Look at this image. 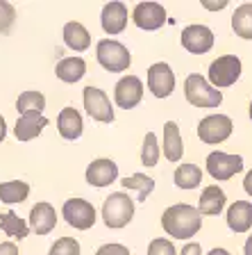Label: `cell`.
Here are the masks:
<instances>
[{
  "label": "cell",
  "mask_w": 252,
  "mask_h": 255,
  "mask_svg": "<svg viewBox=\"0 0 252 255\" xmlns=\"http://www.w3.org/2000/svg\"><path fill=\"white\" fill-rule=\"evenodd\" d=\"M162 228L175 239H191L200 233L202 228V219H200L198 207L189 203H177L164 210L162 214Z\"/></svg>",
  "instance_id": "1"
},
{
  "label": "cell",
  "mask_w": 252,
  "mask_h": 255,
  "mask_svg": "<svg viewBox=\"0 0 252 255\" xmlns=\"http://www.w3.org/2000/svg\"><path fill=\"white\" fill-rule=\"evenodd\" d=\"M95 57H98L100 66L107 69L109 73H123V71L130 69V64H132L130 50L121 41H116V39H102V41H98Z\"/></svg>",
  "instance_id": "2"
},
{
  "label": "cell",
  "mask_w": 252,
  "mask_h": 255,
  "mask_svg": "<svg viewBox=\"0 0 252 255\" xmlns=\"http://www.w3.org/2000/svg\"><path fill=\"white\" fill-rule=\"evenodd\" d=\"M134 217V201L125 191L109 194V198L102 205V221L107 228H125Z\"/></svg>",
  "instance_id": "3"
},
{
  "label": "cell",
  "mask_w": 252,
  "mask_h": 255,
  "mask_svg": "<svg viewBox=\"0 0 252 255\" xmlns=\"http://www.w3.org/2000/svg\"><path fill=\"white\" fill-rule=\"evenodd\" d=\"M184 96L195 107H218L223 103V94L207 82L202 75L191 73L184 82Z\"/></svg>",
  "instance_id": "4"
},
{
  "label": "cell",
  "mask_w": 252,
  "mask_h": 255,
  "mask_svg": "<svg viewBox=\"0 0 252 255\" xmlns=\"http://www.w3.org/2000/svg\"><path fill=\"white\" fill-rule=\"evenodd\" d=\"M207 82H209L214 89H221V87H232L241 78V59L237 55H223V57L214 59L209 64V73H207Z\"/></svg>",
  "instance_id": "5"
},
{
  "label": "cell",
  "mask_w": 252,
  "mask_h": 255,
  "mask_svg": "<svg viewBox=\"0 0 252 255\" xmlns=\"http://www.w3.org/2000/svg\"><path fill=\"white\" fill-rule=\"evenodd\" d=\"M82 101H84V110L89 114L93 121H100V123H111L114 121V105H111L109 96L105 94L102 89L98 87H84L82 91Z\"/></svg>",
  "instance_id": "6"
},
{
  "label": "cell",
  "mask_w": 252,
  "mask_h": 255,
  "mask_svg": "<svg viewBox=\"0 0 252 255\" xmlns=\"http://www.w3.org/2000/svg\"><path fill=\"white\" fill-rule=\"evenodd\" d=\"M232 128H234V123L227 114H209L198 123V137L200 141L216 146V143H223L225 139H230Z\"/></svg>",
  "instance_id": "7"
},
{
  "label": "cell",
  "mask_w": 252,
  "mask_h": 255,
  "mask_svg": "<svg viewBox=\"0 0 252 255\" xmlns=\"http://www.w3.org/2000/svg\"><path fill=\"white\" fill-rule=\"evenodd\" d=\"M62 214L69 226L75 230H89L95 223V207L93 203L84 201V198H69L62 207Z\"/></svg>",
  "instance_id": "8"
},
{
  "label": "cell",
  "mask_w": 252,
  "mask_h": 255,
  "mask_svg": "<svg viewBox=\"0 0 252 255\" xmlns=\"http://www.w3.org/2000/svg\"><path fill=\"white\" fill-rule=\"evenodd\" d=\"M207 171L214 180H230L232 175H237L239 171H243V157L241 155H227L221 150L207 155Z\"/></svg>",
  "instance_id": "9"
},
{
  "label": "cell",
  "mask_w": 252,
  "mask_h": 255,
  "mask_svg": "<svg viewBox=\"0 0 252 255\" xmlns=\"http://www.w3.org/2000/svg\"><path fill=\"white\" fill-rule=\"evenodd\" d=\"M148 89L157 98H168L175 91V73L166 62H157L148 69Z\"/></svg>",
  "instance_id": "10"
},
{
  "label": "cell",
  "mask_w": 252,
  "mask_h": 255,
  "mask_svg": "<svg viewBox=\"0 0 252 255\" xmlns=\"http://www.w3.org/2000/svg\"><path fill=\"white\" fill-rule=\"evenodd\" d=\"M143 98V82L137 75H125L116 82L114 87V101L121 110H132L137 107Z\"/></svg>",
  "instance_id": "11"
},
{
  "label": "cell",
  "mask_w": 252,
  "mask_h": 255,
  "mask_svg": "<svg viewBox=\"0 0 252 255\" xmlns=\"http://www.w3.org/2000/svg\"><path fill=\"white\" fill-rule=\"evenodd\" d=\"M132 21L139 30L146 32H155L166 23V9L157 2H139L132 11Z\"/></svg>",
  "instance_id": "12"
},
{
  "label": "cell",
  "mask_w": 252,
  "mask_h": 255,
  "mask_svg": "<svg viewBox=\"0 0 252 255\" xmlns=\"http://www.w3.org/2000/svg\"><path fill=\"white\" fill-rule=\"evenodd\" d=\"M182 46L193 55H205L214 48V32L207 25H189L182 30V37H179Z\"/></svg>",
  "instance_id": "13"
},
{
  "label": "cell",
  "mask_w": 252,
  "mask_h": 255,
  "mask_svg": "<svg viewBox=\"0 0 252 255\" xmlns=\"http://www.w3.org/2000/svg\"><path fill=\"white\" fill-rule=\"evenodd\" d=\"M118 180V164L114 159L100 157L86 166V182L93 187H107Z\"/></svg>",
  "instance_id": "14"
},
{
  "label": "cell",
  "mask_w": 252,
  "mask_h": 255,
  "mask_svg": "<svg viewBox=\"0 0 252 255\" xmlns=\"http://www.w3.org/2000/svg\"><path fill=\"white\" fill-rule=\"evenodd\" d=\"M100 25L102 30L109 34V37H116V34H121L127 25V7L118 0L109 2V5L102 7V14H100Z\"/></svg>",
  "instance_id": "15"
},
{
  "label": "cell",
  "mask_w": 252,
  "mask_h": 255,
  "mask_svg": "<svg viewBox=\"0 0 252 255\" xmlns=\"http://www.w3.org/2000/svg\"><path fill=\"white\" fill-rule=\"evenodd\" d=\"M57 226V212L50 203H37L30 210V230L37 235H48Z\"/></svg>",
  "instance_id": "16"
},
{
  "label": "cell",
  "mask_w": 252,
  "mask_h": 255,
  "mask_svg": "<svg viewBox=\"0 0 252 255\" xmlns=\"http://www.w3.org/2000/svg\"><path fill=\"white\" fill-rule=\"evenodd\" d=\"M82 117L75 107H64L57 117V132L66 141H75L82 137Z\"/></svg>",
  "instance_id": "17"
},
{
  "label": "cell",
  "mask_w": 252,
  "mask_h": 255,
  "mask_svg": "<svg viewBox=\"0 0 252 255\" xmlns=\"http://www.w3.org/2000/svg\"><path fill=\"white\" fill-rule=\"evenodd\" d=\"M227 226L232 233H248L252 228V203L234 201L227 207Z\"/></svg>",
  "instance_id": "18"
},
{
  "label": "cell",
  "mask_w": 252,
  "mask_h": 255,
  "mask_svg": "<svg viewBox=\"0 0 252 255\" xmlns=\"http://www.w3.org/2000/svg\"><path fill=\"white\" fill-rule=\"evenodd\" d=\"M225 191L221 189L218 185H209L202 189V196H200V205H198V212L200 217L207 214V217H216V214H221L225 210Z\"/></svg>",
  "instance_id": "19"
},
{
  "label": "cell",
  "mask_w": 252,
  "mask_h": 255,
  "mask_svg": "<svg viewBox=\"0 0 252 255\" xmlns=\"http://www.w3.org/2000/svg\"><path fill=\"white\" fill-rule=\"evenodd\" d=\"M184 155V141L175 121L164 123V157L168 162H179Z\"/></svg>",
  "instance_id": "20"
},
{
  "label": "cell",
  "mask_w": 252,
  "mask_h": 255,
  "mask_svg": "<svg viewBox=\"0 0 252 255\" xmlns=\"http://www.w3.org/2000/svg\"><path fill=\"white\" fill-rule=\"evenodd\" d=\"M55 75H57L62 82H69V85H75L86 75V62L82 57H64L57 62L55 66Z\"/></svg>",
  "instance_id": "21"
},
{
  "label": "cell",
  "mask_w": 252,
  "mask_h": 255,
  "mask_svg": "<svg viewBox=\"0 0 252 255\" xmlns=\"http://www.w3.org/2000/svg\"><path fill=\"white\" fill-rule=\"evenodd\" d=\"M64 43H66L71 50H75V53H84V50L91 46V34L82 23L71 21L64 25Z\"/></svg>",
  "instance_id": "22"
},
{
  "label": "cell",
  "mask_w": 252,
  "mask_h": 255,
  "mask_svg": "<svg viewBox=\"0 0 252 255\" xmlns=\"http://www.w3.org/2000/svg\"><path fill=\"white\" fill-rule=\"evenodd\" d=\"M48 126L46 117H21L14 126V134L18 141H32L43 132V128Z\"/></svg>",
  "instance_id": "23"
},
{
  "label": "cell",
  "mask_w": 252,
  "mask_h": 255,
  "mask_svg": "<svg viewBox=\"0 0 252 255\" xmlns=\"http://www.w3.org/2000/svg\"><path fill=\"white\" fill-rule=\"evenodd\" d=\"M16 110L21 112V117H43L46 96L41 91H23L16 101Z\"/></svg>",
  "instance_id": "24"
},
{
  "label": "cell",
  "mask_w": 252,
  "mask_h": 255,
  "mask_svg": "<svg viewBox=\"0 0 252 255\" xmlns=\"http://www.w3.org/2000/svg\"><path fill=\"white\" fill-rule=\"evenodd\" d=\"M232 30L241 39H252V2L237 7V11L232 14Z\"/></svg>",
  "instance_id": "25"
},
{
  "label": "cell",
  "mask_w": 252,
  "mask_h": 255,
  "mask_svg": "<svg viewBox=\"0 0 252 255\" xmlns=\"http://www.w3.org/2000/svg\"><path fill=\"white\" fill-rule=\"evenodd\" d=\"M0 230L7 235V237H14V239H25L27 233H30V226L23 221L21 217L16 212H2L0 214Z\"/></svg>",
  "instance_id": "26"
},
{
  "label": "cell",
  "mask_w": 252,
  "mask_h": 255,
  "mask_svg": "<svg viewBox=\"0 0 252 255\" xmlns=\"http://www.w3.org/2000/svg\"><path fill=\"white\" fill-rule=\"evenodd\" d=\"M30 196V185L23 180H9V182H0V201L7 205L14 203H23Z\"/></svg>",
  "instance_id": "27"
},
{
  "label": "cell",
  "mask_w": 252,
  "mask_h": 255,
  "mask_svg": "<svg viewBox=\"0 0 252 255\" xmlns=\"http://www.w3.org/2000/svg\"><path fill=\"white\" fill-rule=\"evenodd\" d=\"M173 178L179 189H195V187H200V182H202V171L195 164H179L177 169H175Z\"/></svg>",
  "instance_id": "28"
},
{
  "label": "cell",
  "mask_w": 252,
  "mask_h": 255,
  "mask_svg": "<svg viewBox=\"0 0 252 255\" xmlns=\"http://www.w3.org/2000/svg\"><path fill=\"white\" fill-rule=\"evenodd\" d=\"M121 185L125 189H137L139 191V201L146 203V198L155 191V180L148 178L146 173H134V175H125L121 180Z\"/></svg>",
  "instance_id": "29"
},
{
  "label": "cell",
  "mask_w": 252,
  "mask_h": 255,
  "mask_svg": "<svg viewBox=\"0 0 252 255\" xmlns=\"http://www.w3.org/2000/svg\"><path fill=\"white\" fill-rule=\"evenodd\" d=\"M159 162V143H157V134L148 132L143 139L141 146V164L143 166H157Z\"/></svg>",
  "instance_id": "30"
},
{
  "label": "cell",
  "mask_w": 252,
  "mask_h": 255,
  "mask_svg": "<svg viewBox=\"0 0 252 255\" xmlns=\"http://www.w3.org/2000/svg\"><path fill=\"white\" fill-rule=\"evenodd\" d=\"M48 255H80V242L73 237H59L50 246Z\"/></svg>",
  "instance_id": "31"
},
{
  "label": "cell",
  "mask_w": 252,
  "mask_h": 255,
  "mask_svg": "<svg viewBox=\"0 0 252 255\" xmlns=\"http://www.w3.org/2000/svg\"><path fill=\"white\" fill-rule=\"evenodd\" d=\"M16 21V9L11 2H7V0H0V34H5V32L11 30V25H14Z\"/></svg>",
  "instance_id": "32"
},
{
  "label": "cell",
  "mask_w": 252,
  "mask_h": 255,
  "mask_svg": "<svg viewBox=\"0 0 252 255\" xmlns=\"http://www.w3.org/2000/svg\"><path fill=\"white\" fill-rule=\"evenodd\" d=\"M148 255H177V251H175V244L170 239L159 237L148 244Z\"/></svg>",
  "instance_id": "33"
},
{
  "label": "cell",
  "mask_w": 252,
  "mask_h": 255,
  "mask_svg": "<svg viewBox=\"0 0 252 255\" xmlns=\"http://www.w3.org/2000/svg\"><path fill=\"white\" fill-rule=\"evenodd\" d=\"M95 255H132V253H130V249L123 244H102L95 251Z\"/></svg>",
  "instance_id": "34"
},
{
  "label": "cell",
  "mask_w": 252,
  "mask_h": 255,
  "mask_svg": "<svg viewBox=\"0 0 252 255\" xmlns=\"http://www.w3.org/2000/svg\"><path fill=\"white\" fill-rule=\"evenodd\" d=\"M179 255H202V246L198 242H189L186 246H182V253Z\"/></svg>",
  "instance_id": "35"
},
{
  "label": "cell",
  "mask_w": 252,
  "mask_h": 255,
  "mask_svg": "<svg viewBox=\"0 0 252 255\" xmlns=\"http://www.w3.org/2000/svg\"><path fill=\"white\" fill-rule=\"evenodd\" d=\"M0 255H18V246L14 242H2L0 244Z\"/></svg>",
  "instance_id": "36"
},
{
  "label": "cell",
  "mask_w": 252,
  "mask_h": 255,
  "mask_svg": "<svg viewBox=\"0 0 252 255\" xmlns=\"http://www.w3.org/2000/svg\"><path fill=\"white\" fill-rule=\"evenodd\" d=\"M202 7H205V9H211V11H218V9H225L227 7V0H221V2H202Z\"/></svg>",
  "instance_id": "37"
},
{
  "label": "cell",
  "mask_w": 252,
  "mask_h": 255,
  "mask_svg": "<svg viewBox=\"0 0 252 255\" xmlns=\"http://www.w3.org/2000/svg\"><path fill=\"white\" fill-rule=\"evenodd\" d=\"M243 189H246L248 196H252V169L246 173V178H243Z\"/></svg>",
  "instance_id": "38"
},
{
  "label": "cell",
  "mask_w": 252,
  "mask_h": 255,
  "mask_svg": "<svg viewBox=\"0 0 252 255\" xmlns=\"http://www.w3.org/2000/svg\"><path fill=\"white\" fill-rule=\"evenodd\" d=\"M5 137H7V121H5V117L0 114V143L5 141Z\"/></svg>",
  "instance_id": "39"
},
{
  "label": "cell",
  "mask_w": 252,
  "mask_h": 255,
  "mask_svg": "<svg viewBox=\"0 0 252 255\" xmlns=\"http://www.w3.org/2000/svg\"><path fill=\"white\" fill-rule=\"evenodd\" d=\"M243 253H246V255H252V235L246 239V244H243Z\"/></svg>",
  "instance_id": "40"
},
{
  "label": "cell",
  "mask_w": 252,
  "mask_h": 255,
  "mask_svg": "<svg viewBox=\"0 0 252 255\" xmlns=\"http://www.w3.org/2000/svg\"><path fill=\"white\" fill-rule=\"evenodd\" d=\"M207 255H230V251H225V249H211Z\"/></svg>",
  "instance_id": "41"
},
{
  "label": "cell",
  "mask_w": 252,
  "mask_h": 255,
  "mask_svg": "<svg viewBox=\"0 0 252 255\" xmlns=\"http://www.w3.org/2000/svg\"><path fill=\"white\" fill-rule=\"evenodd\" d=\"M250 119H252V101H250Z\"/></svg>",
  "instance_id": "42"
}]
</instances>
